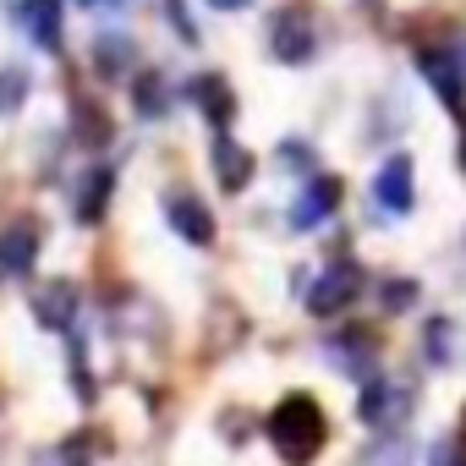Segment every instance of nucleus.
I'll list each match as a JSON object with an SVG mask.
<instances>
[{
    "label": "nucleus",
    "mask_w": 466,
    "mask_h": 466,
    "mask_svg": "<svg viewBox=\"0 0 466 466\" xmlns=\"http://www.w3.org/2000/svg\"><path fill=\"white\" fill-rule=\"evenodd\" d=\"M329 439V422H324V406L313 395H286L275 411H269V444L291 461V466H308Z\"/></svg>",
    "instance_id": "f257e3e1"
},
{
    "label": "nucleus",
    "mask_w": 466,
    "mask_h": 466,
    "mask_svg": "<svg viewBox=\"0 0 466 466\" xmlns=\"http://www.w3.org/2000/svg\"><path fill=\"white\" fill-rule=\"evenodd\" d=\"M39 258V219H12L0 230V269L6 275H28Z\"/></svg>",
    "instance_id": "f03ea898"
},
{
    "label": "nucleus",
    "mask_w": 466,
    "mask_h": 466,
    "mask_svg": "<svg viewBox=\"0 0 466 466\" xmlns=\"http://www.w3.org/2000/svg\"><path fill=\"white\" fill-rule=\"evenodd\" d=\"M362 291V275L351 269V264H335V269H324V280L313 286V297H308V308L319 313V319H329V313H340L351 297Z\"/></svg>",
    "instance_id": "7ed1b4c3"
},
{
    "label": "nucleus",
    "mask_w": 466,
    "mask_h": 466,
    "mask_svg": "<svg viewBox=\"0 0 466 466\" xmlns=\"http://www.w3.org/2000/svg\"><path fill=\"white\" fill-rule=\"evenodd\" d=\"M373 198H379V208H390V214H406V208H411V159H406V154H390V159H384V170H379V181H373Z\"/></svg>",
    "instance_id": "20e7f679"
},
{
    "label": "nucleus",
    "mask_w": 466,
    "mask_h": 466,
    "mask_svg": "<svg viewBox=\"0 0 466 466\" xmlns=\"http://www.w3.org/2000/svg\"><path fill=\"white\" fill-rule=\"evenodd\" d=\"M335 203H340V181H335V176H313V181H308V192L291 203V225H297V230H313Z\"/></svg>",
    "instance_id": "39448f33"
},
{
    "label": "nucleus",
    "mask_w": 466,
    "mask_h": 466,
    "mask_svg": "<svg viewBox=\"0 0 466 466\" xmlns=\"http://www.w3.org/2000/svg\"><path fill=\"white\" fill-rule=\"evenodd\" d=\"M208 154H214V170H219V187H225V192H242V187L253 181V154H248V148H237L225 132H214Z\"/></svg>",
    "instance_id": "423d86ee"
},
{
    "label": "nucleus",
    "mask_w": 466,
    "mask_h": 466,
    "mask_svg": "<svg viewBox=\"0 0 466 466\" xmlns=\"http://www.w3.org/2000/svg\"><path fill=\"white\" fill-rule=\"evenodd\" d=\"M275 56L280 61H308L313 56V17L302 6H291L280 23H275Z\"/></svg>",
    "instance_id": "0eeeda50"
},
{
    "label": "nucleus",
    "mask_w": 466,
    "mask_h": 466,
    "mask_svg": "<svg viewBox=\"0 0 466 466\" xmlns=\"http://www.w3.org/2000/svg\"><path fill=\"white\" fill-rule=\"evenodd\" d=\"M165 214H170V225L181 230V237H187V242H198V248H203V242H214V214H208V208H203L198 198H187V192H176V198L165 203Z\"/></svg>",
    "instance_id": "6e6552de"
},
{
    "label": "nucleus",
    "mask_w": 466,
    "mask_h": 466,
    "mask_svg": "<svg viewBox=\"0 0 466 466\" xmlns=\"http://www.w3.org/2000/svg\"><path fill=\"white\" fill-rule=\"evenodd\" d=\"M34 313H39L45 329H61V324L77 313V286H72V280H50V286L34 297Z\"/></svg>",
    "instance_id": "1a4fd4ad"
},
{
    "label": "nucleus",
    "mask_w": 466,
    "mask_h": 466,
    "mask_svg": "<svg viewBox=\"0 0 466 466\" xmlns=\"http://www.w3.org/2000/svg\"><path fill=\"white\" fill-rule=\"evenodd\" d=\"M192 94H198L203 116L214 121V132H225L230 121H237V99H230V83H225V77H198V83H192Z\"/></svg>",
    "instance_id": "9d476101"
},
{
    "label": "nucleus",
    "mask_w": 466,
    "mask_h": 466,
    "mask_svg": "<svg viewBox=\"0 0 466 466\" xmlns=\"http://www.w3.org/2000/svg\"><path fill=\"white\" fill-rule=\"evenodd\" d=\"M362 417L368 422H395V417H406V390L400 384H368V395H362Z\"/></svg>",
    "instance_id": "9b49d317"
},
{
    "label": "nucleus",
    "mask_w": 466,
    "mask_h": 466,
    "mask_svg": "<svg viewBox=\"0 0 466 466\" xmlns=\"http://www.w3.org/2000/svg\"><path fill=\"white\" fill-rule=\"evenodd\" d=\"M110 187H116V170H110V165H99V170L83 176V198H77V219H83V225H94V219L105 214Z\"/></svg>",
    "instance_id": "f8f14e48"
},
{
    "label": "nucleus",
    "mask_w": 466,
    "mask_h": 466,
    "mask_svg": "<svg viewBox=\"0 0 466 466\" xmlns=\"http://www.w3.org/2000/svg\"><path fill=\"white\" fill-rule=\"evenodd\" d=\"M417 66H422V77H433V88H439V99H444V105H461V72H455L439 50H422V56H417Z\"/></svg>",
    "instance_id": "ddd939ff"
},
{
    "label": "nucleus",
    "mask_w": 466,
    "mask_h": 466,
    "mask_svg": "<svg viewBox=\"0 0 466 466\" xmlns=\"http://www.w3.org/2000/svg\"><path fill=\"white\" fill-rule=\"evenodd\" d=\"M28 34L39 39V50H61V6L56 0H34L28 6Z\"/></svg>",
    "instance_id": "4468645a"
},
{
    "label": "nucleus",
    "mask_w": 466,
    "mask_h": 466,
    "mask_svg": "<svg viewBox=\"0 0 466 466\" xmlns=\"http://www.w3.org/2000/svg\"><path fill=\"white\" fill-rule=\"evenodd\" d=\"M132 110H137V116H159V110H165V77H159V72H137V83H132Z\"/></svg>",
    "instance_id": "2eb2a0df"
},
{
    "label": "nucleus",
    "mask_w": 466,
    "mask_h": 466,
    "mask_svg": "<svg viewBox=\"0 0 466 466\" xmlns=\"http://www.w3.org/2000/svg\"><path fill=\"white\" fill-rule=\"evenodd\" d=\"M23 94H28V72L0 66V116H12V110L23 105Z\"/></svg>",
    "instance_id": "dca6fc26"
},
{
    "label": "nucleus",
    "mask_w": 466,
    "mask_h": 466,
    "mask_svg": "<svg viewBox=\"0 0 466 466\" xmlns=\"http://www.w3.org/2000/svg\"><path fill=\"white\" fill-rule=\"evenodd\" d=\"M72 121H83V127H88V143H105V137H110V121H105L94 105H72Z\"/></svg>",
    "instance_id": "f3484780"
},
{
    "label": "nucleus",
    "mask_w": 466,
    "mask_h": 466,
    "mask_svg": "<svg viewBox=\"0 0 466 466\" xmlns=\"http://www.w3.org/2000/svg\"><path fill=\"white\" fill-rule=\"evenodd\" d=\"M362 466H411V455H406V444H395V439H390V450L379 444V450H373Z\"/></svg>",
    "instance_id": "a211bd4d"
},
{
    "label": "nucleus",
    "mask_w": 466,
    "mask_h": 466,
    "mask_svg": "<svg viewBox=\"0 0 466 466\" xmlns=\"http://www.w3.org/2000/svg\"><path fill=\"white\" fill-rule=\"evenodd\" d=\"M411 297H417V291H411V286H390V291H384V302H390V308H406V302H411Z\"/></svg>",
    "instance_id": "6ab92c4d"
},
{
    "label": "nucleus",
    "mask_w": 466,
    "mask_h": 466,
    "mask_svg": "<svg viewBox=\"0 0 466 466\" xmlns=\"http://www.w3.org/2000/svg\"><path fill=\"white\" fill-rule=\"evenodd\" d=\"M208 6H219V12H237V6H253V0H208Z\"/></svg>",
    "instance_id": "aec40b11"
},
{
    "label": "nucleus",
    "mask_w": 466,
    "mask_h": 466,
    "mask_svg": "<svg viewBox=\"0 0 466 466\" xmlns=\"http://www.w3.org/2000/svg\"><path fill=\"white\" fill-rule=\"evenodd\" d=\"M461 170H466V143H461Z\"/></svg>",
    "instance_id": "412c9836"
}]
</instances>
